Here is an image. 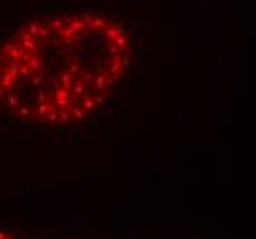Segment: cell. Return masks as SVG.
Masks as SVG:
<instances>
[{
    "label": "cell",
    "mask_w": 256,
    "mask_h": 239,
    "mask_svg": "<svg viewBox=\"0 0 256 239\" xmlns=\"http://www.w3.org/2000/svg\"><path fill=\"white\" fill-rule=\"evenodd\" d=\"M0 239H15V236H13L10 230H2V228H0Z\"/></svg>",
    "instance_id": "obj_2"
},
{
    "label": "cell",
    "mask_w": 256,
    "mask_h": 239,
    "mask_svg": "<svg viewBox=\"0 0 256 239\" xmlns=\"http://www.w3.org/2000/svg\"><path fill=\"white\" fill-rule=\"evenodd\" d=\"M131 61L128 28L105 13L30 20L0 46V109L30 125L82 123L112 98Z\"/></svg>",
    "instance_id": "obj_1"
}]
</instances>
